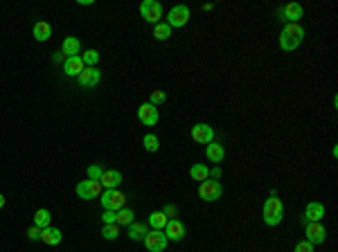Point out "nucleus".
Wrapping results in <instances>:
<instances>
[{"label":"nucleus","instance_id":"nucleus-1","mask_svg":"<svg viewBox=\"0 0 338 252\" xmlns=\"http://www.w3.org/2000/svg\"><path fill=\"white\" fill-rule=\"evenodd\" d=\"M304 36L306 32L300 22H284L282 32H279V48L284 52H293V50H297L304 43Z\"/></svg>","mask_w":338,"mask_h":252},{"label":"nucleus","instance_id":"nucleus-2","mask_svg":"<svg viewBox=\"0 0 338 252\" xmlns=\"http://www.w3.org/2000/svg\"><path fill=\"white\" fill-rule=\"evenodd\" d=\"M261 218L268 228H275V225L282 223L284 218V202L277 198V192H270V196L264 200V207H261Z\"/></svg>","mask_w":338,"mask_h":252},{"label":"nucleus","instance_id":"nucleus-3","mask_svg":"<svg viewBox=\"0 0 338 252\" xmlns=\"http://www.w3.org/2000/svg\"><path fill=\"white\" fill-rule=\"evenodd\" d=\"M99 202H102L104 210L120 212L122 207H126V194L117 192V189H104V192L99 194Z\"/></svg>","mask_w":338,"mask_h":252},{"label":"nucleus","instance_id":"nucleus-4","mask_svg":"<svg viewBox=\"0 0 338 252\" xmlns=\"http://www.w3.org/2000/svg\"><path fill=\"white\" fill-rule=\"evenodd\" d=\"M140 16L144 18V22L158 25V22H162V4L158 0H144V2H140Z\"/></svg>","mask_w":338,"mask_h":252},{"label":"nucleus","instance_id":"nucleus-5","mask_svg":"<svg viewBox=\"0 0 338 252\" xmlns=\"http://www.w3.org/2000/svg\"><path fill=\"white\" fill-rule=\"evenodd\" d=\"M75 192L81 200H93V198H99V194L104 192V187H102V182H97V180H81V182L75 187Z\"/></svg>","mask_w":338,"mask_h":252},{"label":"nucleus","instance_id":"nucleus-6","mask_svg":"<svg viewBox=\"0 0 338 252\" xmlns=\"http://www.w3.org/2000/svg\"><path fill=\"white\" fill-rule=\"evenodd\" d=\"M221 194H223V187H221L219 180H203V182L198 184V196H201L205 202L219 200Z\"/></svg>","mask_w":338,"mask_h":252},{"label":"nucleus","instance_id":"nucleus-7","mask_svg":"<svg viewBox=\"0 0 338 252\" xmlns=\"http://www.w3.org/2000/svg\"><path fill=\"white\" fill-rule=\"evenodd\" d=\"M142 241H144V246H147L149 252H165L167 243H169L162 230H149V232L144 234Z\"/></svg>","mask_w":338,"mask_h":252},{"label":"nucleus","instance_id":"nucleus-8","mask_svg":"<svg viewBox=\"0 0 338 252\" xmlns=\"http://www.w3.org/2000/svg\"><path fill=\"white\" fill-rule=\"evenodd\" d=\"M189 7H185V4H176V7L169 9V14H167V25L174 30V27H185L189 22Z\"/></svg>","mask_w":338,"mask_h":252},{"label":"nucleus","instance_id":"nucleus-9","mask_svg":"<svg viewBox=\"0 0 338 252\" xmlns=\"http://www.w3.org/2000/svg\"><path fill=\"white\" fill-rule=\"evenodd\" d=\"M192 140L198 144H210L214 142V128L205 122H198V124L192 126Z\"/></svg>","mask_w":338,"mask_h":252},{"label":"nucleus","instance_id":"nucleus-10","mask_svg":"<svg viewBox=\"0 0 338 252\" xmlns=\"http://www.w3.org/2000/svg\"><path fill=\"white\" fill-rule=\"evenodd\" d=\"M322 216H324V205L322 202H318V200H311V202H306V207H304V212H302V223H318V220H322Z\"/></svg>","mask_w":338,"mask_h":252},{"label":"nucleus","instance_id":"nucleus-11","mask_svg":"<svg viewBox=\"0 0 338 252\" xmlns=\"http://www.w3.org/2000/svg\"><path fill=\"white\" fill-rule=\"evenodd\" d=\"M324 238H327V228H324L322 223H306V238L304 241H309L311 246H320V243H324Z\"/></svg>","mask_w":338,"mask_h":252},{"label":"nucleus","instance_id":"nucleus-12","mask_svg":"<svg viewBox=\"0 0 338 252\" xmlns=\"http://www.w3.org/2000/svg\"><path fill=\"white\" fill-rule=\"evenodd\" d=\"M138 120L142 122L144 126H156L158 120H160V115H158V108L151 106V104H140L138 106Z\"/></svg>","mask_w":338,"mask_h":252},{"label":"nucleus","instance_id":"nucleus-13","mask_svg":"<svg viewBox=\"0 0 338 252\" xmlns=\"http://www.w3.org/2000/svg\"><path fill=\"white\" fill-rule=\"evenodd\" d=\"M302 16H304V7L300 2H288L286 7L279 9V20L284 22H297Z\"/></svg>","mask_w":338,"mask_h":252},{"label":"nucleus","instance_id":"nucleus-14","mask_svg":"<svg viewBox=\"0 0 338 252\" xmlns=\"http://www.w3.org/2000/svg\"><path fill=\"white\" fill-rule=\"evenodd\" d=\"M77 81H79L81 88H95V86L102 81V72H99L97 68H84L81 74L77 76Z\"/></svg>","mask_w":338,"mask_h":252},{"label":"nucleus","instance_id":"nucleus-15","mask_svg":"<svg viewBox=\"0 0 338 252\" xmlns=\"http://www.w3.org/2000/svg\"><path fill=\"white\" fill-rule=\"evenodd\" d=\"M162 232H165L167 241H183L185 238V225L180 223L178 218H169Z\"/></svg>","mask_w":338,"mask_h":252},{"label":"nucleus","instance_id":"nucleus-16","mask_svg":"<svg viewBox=\"0 0 338 252\" xmlns=\"http://www.w3.org/2000/svg\"><path fill=\"white\" fill-rule=\"evenodd\" d=\"M79 52H81L79 38H77V36H66V38H63V43H61V54H63V56H66V58L79 56Z\"/></svg>","mask_w":338,"mask_h":252},{"label":"nucleus","instance_id":"nucleus-17","mask_svg":"<svg viewBox=\"0 0 338 252\" xmlns=\"http://www.w3.org/2000/svg\"><path fill=\"white\" fill-rule=\"evenodd\" d=\"M122 174L120 171H115V169H104V176H102V180H99V182H102V187L104 189H117L122 184Z\"/></svg>","mask_w":338,"mask_h":252},{"label":"nucleus","instance_id":"nucleus-18","mask_svg":"<svg viewBox=\"0 0 338 252\" xmlns=\"http://www.w3.org/2000/svg\"><path fill=\"white\" fill-rule=\"evenodd\" d=\"M205 158H207L210 162H214V164H219V162L225 158V148H223V144H219V142H210V144H205Z\"/></svg>","mask_w":338,"mask_h":252},{"label":"nucleus","instance_id":"nucleus-19","mask_svg":"<svg viewBox=\"0 0 338 252\" xmlns=\"http://www.w3.org/2000/svg\"><path fill=\"white\" fill-rule=\"evenodd\" d=\"M61 238H63V234L59 228H52V225H50V228L41 230V241H43L45 246H59Z\"/></svg>","mask_w":338,"mask_h":252},{"label":"nucleus","instance_id":"nucleus-20","mask_svg":"<svg viewBox=\"0 0 338 252\" xmlns=\"http://www.w3.org/2000/svg\"><path fill=\"white\" fill-rule=\"evenodd\" d=\"M84 63H81V56H70L63 61V72H66L68 76H79L81 70H84Z\"/></svg>","mask_w":338,"mask_h":252},{"label":"nucleus","instance_id":"nucleus-21","mask_svg":"<svg viewBox=\"0 0 338 252\" xmlns=\"http://www.w3.org/2000/svg\"><path fill=\"white\" fill-rule=\"evenodd\" d=\"M32 34H34V38L39 40V43H45V40L52 36V25H50L48 20H39L34 25V30H32Z\"/></svg>","mask_w":338,"mask_h":252},{"label":"nucleus","instance_id":"nucleus-22","mask_svg":"<svg viewBox=\"0 0 338 252\" xmlns=\"http://www.w3.org/2000/svg\"><path fill=\"white\" fill-rule=\"evenodd\" d=\"M149 232V225H144V223H138V220H133V223L129 225V238L131 241H142L144 238V234Z\"/></svg>","mask_w":338,"mask_h":252},{"label":"nucleus","instance_id":"nucleus-23","mask_svg":"<svg viewBox=\"0 0 338 252\" xmlns=\"http://www.w3.org/2000/svg\"><path fill=\"white\" fill-rule=\"evenodd\" d=\"M167 220H169V218L162 214V210L160 212H151V214H149V218H147V225L151 230H165Z\"/></svg>","mask_w":338,"mask_h":252},{"label":"nucleus","instance_id":"nucleus-24","mask_svg":"<svg viewBox=\"0 0 338 252\" xmlns=\"http://www.w3.org/2000/svg\"><path fill=\"white\" fill-rule=\"evenodd\" d=\"M189 176H192V180H196V182H203V180L210 178V169H207L205 164H201V162H196V164L189 166Z\"/></svg>","mask_w":338,"mask_h":252},{"label":"nucleus","instance_id":"nucleus-25","mask_svg":"<svg viewBox=\"0 0 338 252\" xmlns=\"http://www.w3.org/2000/svg\"><path fill=\"white\" fill-rule=\"evenodd\" d=\"M34 225L39 230H45L52 225V214H50V210H36L34 214Z\"/></svg>","mask_w":338,"mask_h":252},{"label":"nucleus","instance_id":"nucleus-26","mask_svg":"<svg viewBox=\"0 0 338 252\" xmlns=\"http://www.w3.org/2000/svg\"><path fill=\"white\" fill-rule=\"evenodd\" d=\"M135 220V214L133 210H129V207H122L120 212H115V223L117 225H131Z\"/></svg>","mask_w":338,"mask_h":252},{"label":"nucleus","instance_id":"nucleus-27","mask_svg":"<svg viewBox=\"0 0 338 252\" xmlns=\"http://www.w3.org/2000/svg\"><path fill=\"white\" fill-rule=\"evenodd\" d=\"M81 63H84L86 68H97L99 52H97V50H86V52L81 54Z\"/></svg>","mask_w":338,"mask_h":252},{"label":"nucleus","instance_id":"nucleus-28","mask_svg":"<svg viewBox=\"0 0 338 252\" xmlns=\"http://www.w3.org/2000/svg\"><path fill=\"white\" fill-rule=\"evenodd\" d=\"M142 144H144V151H149V153H156L158 148H160V140L156 138L153 133H147L142 138Z\"/></svg>","mask_w":338,"mask_h":252},{"label":"nucleus","instance_id":"nucleus-29","mask_svg":"<svg viewBox=\"0 0 338 252\" xmlns=\"http://www.w3.org/2000/svg\"><path fill=\"white\" fill-rule=\"evenodd\" d=\"M153 36L158 40H167L171 36V27L167 22H158V25H153Z\"/></svg>","mask_w":338,"mask_h":252},{"label":"nucleus","instance_id":"nucleus-30","mask_svg":"<svg viewBox=\"0 0 338 252\" xmlns=\"http://www.w3.org/2000/svg\"><path fill=\"white\" fill-rule=\"evenodd\" d=\"M102 236L106 238V241H115V238L120 236V225H117V223L104 225V228H102Z\"/></svg>","mask_w":338,"mask_h":252},{"label":"nucleus","instance_id":"nucleus-31","mask_svg":"<svg viewBox=\"0 0 338 252\" xmlns=\"http://www.w3.org/2000/svg\"><path fill=\"white\" fill-rule=\"evenodd\" d=\"M86 174H88V180H102V176H104V166L102 164H90L88 169H86Z\"/></svg>","mask_w":338,"mask_h":252},{"label":"nucleus","instance_id":"nucleus-32","mask_svg":"<svg viewBox=\"0 0 338 252\" xmlns=\"http://www.w3.org/2000/svg\"><path fill=\"white\" fill-rule=\"evenodd\" d=\"M165 99H167V92H165V90H153L151 97H149V104H151V106H158V104H162Z\"/></svg>","mask_w":338,"mask_h":252},{"label":"nucleus","instance_id":"nucleus-33","mask_svg":"<svg viewBox=\"0 0 338 252\" xmlns=\"http://www.w3.org/2000/svg\"><path fill=\"white\" fill-rule=\"evenodd\" d=\"M293 252H313V246H311L309 241H300L295 248H293Z\"/></svg>","mask_w":338,"mask_h":252},{"label":"nucleus","instance_id":"nucleus-34","mask_svg":"<svg viewBox=\"0 0 338 252\" xmlns=\"http://www.w3.org/2000/svg\"><path fill=\"white\" fill-rule=\"evenodd\" d=\"M27 238H30V241H41V230L36 228V225H32V228L27 230Z\"/></svg>","mask_w":338,"mask_h":252},{"label":"nucleus","instance_id":"nucleus-35","mask_svg":"<svg viewBox=\"0 0 338 252\" xmlns=\"http://www.w3.org/2000/svg\"><path fill=\"white\" fill-rule=\"evenodd\" d=\"M102 220H104V225H111V223H115V212H113V210H104V214H102Z\"/></svg>","mask_w":338,"mask_h":252},{"label":"nucleus","instance_id":"nucleus-36","mask_svg":"<svg viewBox=\"0 0 338 252\" xmlns=\"http://www.w3.org/2000/svg\"><path fill=\"white\" fill-rule=\"evenodd\" d=\"M162 214H165L167 218H171V216H176V207L174 205H165L162 207Z\"/></svg>","mask_w":338,"mask_h":252},{"label":"nucleus","instance_id":"nucleus-37","mask_svg":"<svg viewBox=\"0 0 338 252\" xmlns=\"http://www.w3.org/2000/svg\"><path fill=\"white\" fill-rule=\"evenodd\" d=\"M210 178H212V180H219V178H221V169H219V166L210 169Z\"/></svg>","mask_w":338,"mask_h":252},{"label":"nucleus","instance_id":"nucleus-38","mask_svg":"<svg viewBox=\"0 0 338 252\" xmlns=\"http://www.w3.org/2000/svg\"><path fill=\"white\" fill-rule=\"evenodd\" d=\"M52 61H54V63H61V66H63V61H66V56H63L61 52H57V54H52Z\"/></svg>","mask_w":338,"mask_h":252},{"label":"nucleus","instance_id":"nucleus-39","mask_svg":"<svg viewBox=\"0 0 338 252\" xmlns=\"http://www.w3.org/2000/svg\"><path fill=\"white\" fill-rule=\"evenodd\" d=\"M203 9H205V12H212V9H214V4L207 2V4H203Z\"/></svg>","mask_w":338,"mask_h":252},{"label":"nucleus","instance_id":"nucleus-40","mask_svg":"<svg viewBox=\"0 0 338 252\" xmlns=\"http://www.w3.org/2000/svg\"><path fill=\"white\" fill-rule=\"evenodd\" d=\"M3 207H5V196L0 194V210H3Z\"/></svg>","mask_w":338,"mask_h":252}]
</instances>
